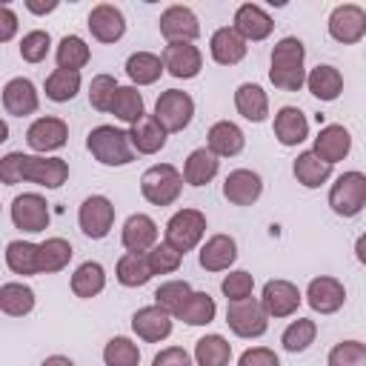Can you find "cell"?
<instances>
[{"instance_id":"49","label":"cell","mask_w":366,"mask_h":366,"mask_svg":"<svg viewBox=\"0 0 366 366\" xmlns=\"http://www.w3.org/2000/svg\"><path fill=\"white\" fill-rule=\"evenodd\" d=\"M220 292L229 303L232 300H246L254 292V274L246 272V269H229V274H223V280H220Z\"/></svg>"},{"instance_id":"14","label":"cell","mask_w":366,"mask_h":366,"mask_svg":"<svg viewBox=\"0 0 366 366\" xmlns=\"http://www.w3.org/2000/svg\"><path fill=\"white\" fill-rule=\"evenodd\" d=\"M303 297H306V303H309L312 312H317V315H335L346 303V286H343V280H337L332 274H317V277L309 280Z\"/></svg>"},{"instance_id":"56","label":"cell","mask_w":366,"mask_h":366,"mask_svg":"<svg viewBox=\"0 0 366 366\" xmlns=\"http://www.w3.org/2000/svg\"><path fill=\"white\" fill-rule=\"evenodd\" d=\"M23 6H26V9L31 11V14H37V17H43V14H51V11H54V9L60 6V3H57V0H49V3H37V0H26Z\"/></svg>"},{"instance_id":"17","label":"cell","mask_w":366,"mask_h":366,"mask_svg":"<svg viewBox=\"0 0 366 366\" xmlns=\"http://www.w3.org/2000/svg\"><path fill=\"white\" fill-rule=\"evenodd\" d=\"M86 26L97 43H117L126 34V14L114 3H97L92 6Z\"/></svg>"},{"instance_id":"30","label":"cell","mask_w":366,"mask_h":366,"mask_svg":"<svg viewBox=\"0 0 366 366\" xmlns=\"http://www.w3.org/2000/svg\"><path fill=\"white\" fill-rule=\"evenodd\" d=\"M166 140H169L166 129L152 114H143L134 126H129V143L137 154H157L166 146Z\"/></svg>"},{"instance_id":"27","label":"cell","mask_w":366,"mask_h":366,"mask_svg":"<svg viewBox=\"0 0 366 366\" xmlns=\"http://www.w3.org/2000/svg\"><path fill=\"white\" fill-rule=\"evenodd\" d=\"M243 146H246V134L232 120H217L206 132V149L214 157H237L243 152Z\"/></svg>"},{"instance_id":"41","label":"cell","mask_w":366,"mask_h":366,"mask_svg":"<svg viewBox=\"0 0 366 366\" xmlns=\"http://www.w3.org/2000/svg\"><path fill=\"white\" fill-rule=\"evenodd\" d=\"M54 60L57 69H69V71H80L89 60H92V49L80 34H66L60 37V43L54 46Z\"/></svg>"},{"instance_id":"19","label":"cell","mask_w":366,"mask_h":366,"mask_svg":"<svg viewBox=\"0 0 366 366\" xmlns=\"http://www.w3.org/2000/svg\"><path fill=\"white\" fill-rule=\"evenodd\" d=\"M263 194V177L254 169H232L223 180V197L232 206H254Z\"/></svg>"},{"instance_id":"9","label":"cell","mask_w":366,"mask_h":366,"mask_svg":"<svg viewBox=\"0 0 366 366\" xmlns=\"http://www.w3.org/2000/svg\"><path fill=\"white\" fill-rule=\"evenodd\" d=\"M9 214H11V223L14 229L26 232V234H37V232H46L49 229V220H51V212H49V203L40 192H23L11 200L9 206Z\"/></svg>"},{"instance_id":"28","label":"cell","mask_w":366,"mask_h":366,"mask_svg":"<svg viewBox=\"0 0 366 366\" xmlns=\"http://www.w3.org/2000/svg\"><path fill=\"white\" fill-rule=\"evenodd\" d=\"M217 172H220V157H214L206 146H200V149H192L186 154L180 177H183V183L200 189V186H209L217 177Z\"/></svg>"},{"instance_id":"6","label":"cell","mask_w":366,"mask_h":366,"mask_svg":"<svg viewBox=\"0 0 366 366\" xmlns=\"http://www.w3.org/2000/svg\"><path fill=\"white\" fill-rule=\"evenodd\" d=\"M152 117L166 129V134L183 132V129H189V123L194 117V97L189 92H183V89L160 92V97L154 100Z\"/></svg>"},{"instance_id":"43","label":"cell","mask_w":366,"mask_h":366,"mask_svg":"<svg viewBox=\"0 0 366 366\" xmlns=\"http://www.w3.org/2000/svg\"><path fill=\"white\" fill-rule=\"evenodd\" d=\"M40 246V274H54V272H63L74 254L71 243L66 237H46Z\"/></svg>"},{"instance_id":"55","label":"cell","mask_w":366,"mask_h":366,"mask_svg":"<svg viewBox=\"0 0 366 366\" xmlns=\"http://www.w3.org/2000/svg\"><path fill=\"white\" fill-rule=\"evenodd\" d=\"M17 29H20V23H17V14H14V9H11L9 3H0V43H9V40H14Z\"/></svg>"},{"instance_id":"10","label":"cell","mask_w":366,"mask_h":366,"mask_svg":"<svg viewBox=\"0 0 366 366\" xmlns=\"http://www.w3.org/2000/svg\"><path fill=\"white\" fill-rule=\"evenodd\" d=\"M260 306L266 312V317H292L300 303H303V292L292 283V280H283V277H274V280H266L263 289H260Z\"/></svg>"},{"instance_id":"22","label":"cell","mask_w":366,"mask_h":366,"mask_svg":"<svg viewBox=\"0 0 366 366\" xmlns=\"http://www.w3.org/2000/svg\"><path fill=\"white\" fill-rule=\"evenodd\" d=\"M0 100H3V109L9 114H14V117H29V114H34L40 109V92L29 77L6 80Z\"/></svg>"},{"instance_id":"21","label":"cell","mask_w":366,"mask_h":366,"mask_svg":"<svg viewBox=\"0 0 366 366\" xmlns=\"http://www.w3.org/2000/svg\"><path fill=\"white\" fill-rule=\"evenodd\" d=\"M237 260V240L232 234H212L197 249V263L206 272H229Z\"/></svg>"},{"instance_id":"13","label":"cell","mask_w":366,"mask_h":366,"mask_svg":"<svg viewBox=\"0 0 366 366\" xmlns=\"http://www.w3.org/2000/svg\"><path fill=\"white\" fill-rule=\"evenodd\" d=\"M69 180V163L54 154H26L23 160V183H34L40 189H60Z\"/></svg>"},{"instance_id":"23","label":"cell","mask_w":366,"mask_h":366,"mask_svg":"<svg viewBox=\"0 0 366 366\" xmlns=\"http://www.w3.org/2000/svg\"><path fill=\"white\" fill-rule=\"evenodd\" d=\"M157 237H160V229H157L154 217H149L146 212L129 214L126 223H123V229H120V243H123V249H126V252H137V254L149 252V249L157 243Z\"/></svg>"},{"instance_id":"34","label":"cell","mask_w":366,"mask_h":366,"mask_svg":"<svg viewBox=\"0 0 366 366\" xmlns=\"http://www.w3.org/2000/svg\"><path fill=\"white\" fill-rule=\"evenodd\" d=\"M34 289L23 280H9L0 286V312L9 317H26L34 312Z\"/></svg>"},{"instance_id":"25","label":"cell","mask_w":366,"mask_h":366,"mask_svg":"<svg viewBox=\"0 0 366 366\" xmlns=\"http://www.w3.org/2000/svg\"><path fill=\"white\" fill-rule=\"evenodd\" d=\"M272 132H274V137H277L280 146L295 149L303 140H309V120H306V114L297 106H280L274 112Z\"/></svg>"},{"instance_id":"59","label":"cell","mask_w":366,"mask_h":366,"mask_svg":"<svg viewBox=\"0 0 366 366\" xmlns=\"http://www.w3.org/2000/svg\"><path fill=\"white\" fill-rule=\"evenodd\" d=\"M355 252H357V260L363 263V260H366V254H363V237H357V246H355Z\"/></svg>"},{"instance_id":"47","label":"cell","mask_w":366,"mask_h":366,"mask_svg":"<svg viewBox=\"0 0 366 366\" xmlns=\"http://www.w3.org/2000/svg\"><path fill=\"white\" fill-rule=\"evenodd\" d=\"M189 295H192V283L189 280H163L154 289V306H160L163 312L174 315Z\"/></svg>"},{"instance_id":"2","label":"cell","mask_w":366,"mask_h":366,"mask_svg":"<svg viewBox=\"0 0 366 366\" xmlns=\"http://www.w3.org/2000/svg\"><path fill=\"white\" fill-rule=\"evenodd\" d=\"M86 149L100 166H109V169H120V166H129L134 160V149L129 143V132L117 129L112 123L94 126L86 134Z\"/></svg>"},{"instance_id":"12","label":"cell","mask_w":366,"mask_h":366,"mask_svg":"<svg viewBox=\"0 0 366 366\" xmlns=\"http://www.w3.org/2000/svg\"><path fill=\"white\" fill-rule=\"evenodd\" d=\"M77 226L86 237L103 240L114 226V203L106 194H89L77 209Z\"/></svg>"},{"instance_id":"1","label":"cell","mask_w":366,"mask_h":366,"mask_svg":"<svg viewBox=\"0 0 366 366\" xmlns=\"http://www.w3.org/2000/svg\"><path fill=\"white\" fill-rule=\"evenodd\" d=\"M269 80L280 92H300L306 83V46L300 37L286 34L272 46Z\"/></svg>"},{"instance_id":"42","label":"cell","mask_w":366,"mask_h":366,"mask_svg":"<svg viewBox=\"0 0 366 366\" xmlns=\"http://www.w3.org/2000/svg\"><path fill=\"white\" fill-rule=\"evenodd\" d=\"M80 86H83V77H80V71L54 69V71L46 77V83H43V92H46V97H49L51 103H69V100H74V97H77Z\"/></svg>"},{"instance_id":"44","label":"cell","mask_w":366,"mask_h":366,"mask_svg":"<svg viewBox=\"0 0 366 366\" xmlns=\"http://www.w3.org/2000/svg\"><path fill=\"white\" fill-rule=\"evenodd\" d=\"M315 337H317V323H315L312 317H297V320H292V323L283 329L280 343H283L286 352L300 355V352H306V349L315 343Z\"/></svg>"},{"instance_id":"52","label":"cell","mask_w":366,"mask_h":366,"mask_svg":"<svg viewBox=\"0 0 366 366\" xmlns=\"http://www.w3.org/2000/svg\"><path fill=\"white\" fill-rule=\"evenodd\" d=\"M23 160H26L23 152H9V154L0 157V183L3 186L23 183Z\"/></svg>"},{"instance_id":"53","label":"cell","mask_w":366,"mask_h":366,"mask_svg":"<svg viewBox=\"0 0 366 366\" xmlns=\"http://www.w3.org/2000/svg\"><path fill=\"white\" fill-rule=\"evenodd\" d=\"M237 366H280V357L269 346H249L237 357Z\"/></svg>"},{"instance_id":"32","label":"cell","mask_w":366,"mask_h":366,"mask_svg":"<svg viewBox=\"0 0 366 366\" xmlns=\"http://www.w3.org/2000/svg\"><path fill=\"white\" fill-rule=\"evenodd\" d=\"M69 286H71V295L80 297V300L97 297V295L106 289V269H103V263H97V260H83V263L71 272Z\"/></svg>"},{"instance_id":"46","label":"cell","mask_w":366,"mask_h":366,"mask_svg":"<svg viewBox=\"0 0 366 366\" xmlns=\"http://www.w3.org/2000/svg\"><path fill=\"white\" fill-rule=\"evenodd\" d=\"M146 260H149V269L152 274H174L180 266H183V254L177 249H172L169 243L157 240L149 252H146Z\"/></svg>"},{"instance_id":"39","label":"cell","mask_w":366,"mask_h":366,"mask_svg":"<svg viewBox=\"0 0 366 366\" xmlns=\"http://www.w3.org/2000/svg\"><path fill=\"white\" fill-rule=\"evenodd\" d=\"M109 114H114V120H120V123L134 126L146 114V103H143L140 89L137 86H117L112 106H109Z\"/></svg>"},{"instance_id":"48","label":"cell","mask_w":366,"mask_h":366,"mask_svg":"<svg viewBox=\"0 0 366 366\" xmlns=\"http://www.w3.org/2000/svg\"><path fill=\"white\" fill-rule=\"evenodd\" d=\"M326 366H366V343L363 340H340L329 349Z\"/></svg>"},{"instance_id":"5","label":"cell","mask_w":366,"mask_h":366,"mask_svg":"<svg viewBox=\"0 0 366 366\" xmlns=\"http://www.w3.org/2000/svg\"><path fill=\"white\" fill-rule=\"evenodd\" d=\"M366 206V174L357 169H349L335 177L329 186V209L337 217H357Z\"/></svg>"},{"instance_id":"54","label":"cell","mask_w":366,"mask_h":366,"mask_svg":"<svg viewBox=\"0 0 366 366\" xmlns=\"http://www.w3.org/2000/svg\"><path fill=\"white\" fill-rule=\"evenodd\" d=\"M152 366H194V360L183 346H166L152 357Z\"/></svg>"},{"instance_id":"26","label":"cell","mask_w":366,"mask_h":366,"mask_svg":"<svg viewBox=\"0 0 366 366\" xmlns=\"http://www.w3.org/2000/svg\"><path fill=\"white\" fill-rule=\"evenodd\" d=\"M246 51H249V43L232 26H220L209 37V54L217 66H237L246 57Z\"/></svg>"},{"instance_id":"38","label":"cell","mask_w":366,"mask_h":366,"mask_svg":"<svg viewBox=\"0 0 366 366\" xmlns=\"http://www.w3.org/2000/svg\"><path fill=\"white\" fill-rule=\"evenodd\" d=\"M192 360H194V366H229L232 363V343L223 335L209 332L194 343Z\"/></svg>"},{"instance_id":"33","label":"cell","mask_w":366,"mask_h":366,"mask_svg":"<svg viewBox=\"0 0 366 366\" xmlns=\"http://www.w3.org/2000/svg\"><path fill=\"white\" fill-rule=\"evenodd\" d=\"M174 320L186 323V326H209L217 317V303L209 292H194L180 303V309L172 315Z\"/></svg>"},{"instance_id":"57","label":"cell","mask_w":366,"mask_h":366,"mask_svg":"<svg viewBox=\"0 0 366 366\" xmlns=\"http://www.w3.org/2000/svg\"><path fill=\"white\" fill-rule=\"evenodd\" d=\"M40 366H77V363L71 357H66V355H49V357H43Z\"/></svg>"},{"instance_id":"15","label":"cell","mask_w":366,"mask_h":366,"mask_svg":"<svg viewBox=\"0 0 366 366\" xmlns=\"http://www.w3.org/2000/svg\"><path fill=\"white\" fill-rule=\"evenodd\" d=\"M166 43H194L200 37V20L189 6H169L157 20Z\"/></svg>"},{"instance_id":"50","label":"cell","mask_w":366,"mask_h":366,"mask_svg":"<svg viewBox=\"0 0 366 366\" xmlns=\"http://www.w3.org/2000/svg\"><path fill=\"white\" fill-rule=\"evenodd\" d=\"M51 51V34L43 29H31L20 37V57L26 63H43Z\"/></svg>"},{"instance_id":"29","label":"cell","mask_w":366,"mask_h":366,"mask_svg":"<svg viewBox=\"0 0 366 366\" xmlns=\"http://www.w3.org/2000/svg\"><path fill=\"white\" fill-rule=\"evenodd\" d=\"M303 86L320 103H332V100H337L343 94V74H340V69H335L329 63H320V66L306 71V83Z\"/></svg>"},{"instance_id":"51","label":"cell","mask_w":366,"mask_h":366,"mask_svg":"<svg viewBox=\"0 0 366 366\" xmlns=\"http://www.w3.org/2000/svg\"><path fill=\"white\" fill-rule=\"evenodd\" d=\"M117 86H120V83H117L112 74H94L92 83H89V103H92V109H97V112H109Z\"/></svg>"},{"instance_id":"4","label":"cell","mask_w":366,"mask_h":366,"mask_svg":"<svg viewBox=\"0 0 366 366\" xmlns=\"http://www.w3.org/2000/svg\"><path fill=\"white\" fill-rule=\"evenodd\" d=\"M183 192V177L172 163H154L140 174V194L152 206H172Z\"/></svg>"},{"instance_id":"16","label":"cell","mask_w":366,"mask_h":366,"mask_svg":"<svg viewBox=\"0 0 366 366\" xmlns=\"http://www.w3.org/2000/svg\"><path fill=\"white\" fill-rule=\"evenodd\" d=\"M232 29L246 40V43H260L266 40L272 31H274V20L272 14L257 6V3H240L234 9V20H232Z\"/></svg>"},{"instance_id":"24","label":"cell","mask_w":366,"mask_h":366,"mask_svg":"<svg viewBox=\"0 0 366 366\" xmlns=\"http://www.w3.org/2000/svg\"><path fill=\"white\" fill-rule=\"evenodd\" d=\"M312 152H315L323 163H329V166L346 160L349 152H352V134H349V129H346L343 123H329V126H323V129L317 132V137H315Z\"/></svg>"},{"instance_id":"35","label":"cell","mask_w":366,"mask_h":366,"mask_svg":"<svg viewBox=\"0 0 366 366\" xmlns=\"http://www.w3.org/2000/svg\"><path fill=\"white\" fill-rule=\"evenodd\" d=\"M292 174H295V180H297L303 189H320V186L329 183V177H332V166L323 163V160L309 149V152H300V154L295 157V163H292Z\"/></svg>"},{"instance_id":"7","label":"cell","mask_w":366,"mask_h":366,"mask_svg":"<svg viewBox=\"0 0 366 366\" xmlns=\"http://www.w3.org/2000/svg\"><path fill=\"white\" fill-rule=\"evenodd\" d=\"M226 326L232 329V335H237L243 340H254V337L266 335L269 317L257 297H246V300L226 303Z\"/></svg>"},{"instance_id":"58","label":"cell","mask_w":366,"mask_h":366,"mask_svg":"<svg viewBox=\"0 0 366 366\" xmlns=\"http://www.w3.org/2000/svg\"><path fill=\"white\" fill-rule=\"evenodd\" d=\"M9 140V123L0 117V143H6Z\"/></svg>"},{"instance_id":"11","label":"cell","mask_w":366,"mask_h":366,"mask_svg":"<svg viewBox=\"0 0 366 366\" xmlns=\"http://www.w3.org/2000/svg\"><path fill=\"white\" fill-rule=\"evenodd\" d=\"M26 143L34 154H51L69 143V123L54 114L34 117L31 126L26 129Z\"/></svg>"},{"instance_id":"36","label":"cell","mask_w":366,"mask_h":366,"mask_svg":"<svg viewBox=\"0 0 366 366\" xmlns=\"http://www.w3.org/2000/svg\"><path fill=\"white\" fill-rule=\"evenodd\" d=\"M6 266L20 274V277H31L40 274V246L31 240H9L6 243Z\"/></svg>"},{"instance_id":"31","label":"cell","mask_w":366,"mask_h":366,"mask_svg":"<svg viewBox=\"0 0 366 366\" xmlns=\"http://www.w3.org/2000/svg\"><path fill=\"white\" fill-rule=\"evenodd\" d=\"M234 109L249 123H263L269 117V94L257 83H240L234 89Z\"/></svg>"},{"instance_id":"18","label":"cell","mask_w":366,"mask_h":366,"mask_svg":"<svg viewBox=\"0 0 366 366\" xmlns=\"http://www.w3.org/2000/svg\"><path fill=\"white\" fill-rule=\"evenodd\" d=\"M160 60H163V71H169L177 80H192L203 69V54L194 43H166Z\"/></svg>"},{"instance_id":"20","label":"cell","mask_w":366,"mask_h":366,"mask_svg":"<svg viewBox=\"0 0 366 366\" xmlns=\"http://www.w3.org/2000/svg\"><path fill=\"white\" fill-rule=\"evenodd\" d=\"M174 329V317L160 306H140L132 315V332L146 343H163Z\"/></svg>"},{"instance_id":"40","label":"cell","mask_w":366,"mask_h":366,"mask_svg":"<svg viewBox=\"0 0 366 366\" xmlns=\"http://www.w3.org/2000/svg\"><path fill=\"white\" fill-rule=\"evenodd\" d=\"M114 277H117V283L126 286V289H140V286H146V283L154 277L152 269H149L146 252H143V254H137V252L120 254V260H117V266H114Z\"/></svg>"},{"instance_id":"3","label":"cell","mask_w":366,"mask_h":366,"mask_svg":"<svg viewBox=\"0 0 366 366\" xmlns=\"http://www.w3.org/2000/svg\"><path fill=\"white\" fill-rule=\"evenodd\" d=\"M206 214L200 209H177L169 220H166V229H163V243H169L172 249H177L180 254L197 249L206 237Z\"/></svg>"},{"instance_id":"8","label":"cell","mask_w":366,"mask_h":366,"mask_svg":"<svg viewBox=\"0 0 366 366\" xmlns=\"http://www.w3.org/2000/svg\"><path fill=\"white\" fill-rule=\"evenodd\" d=\"M326 29H329V37L335 43H343V46H355L366 37V9L357 6V3H340L329 11V20H326Z\"/></svg>"},{"instance_id":"45","label":"cell","mask_w":366,"mask_h":366,"mask_svg":"<svg viewBox=\"0 0 366 366\" xmlns=\"http://www.w3.org/2000/svg\"><path fill=\"white\" fill-rule=\"evenodd\" d=\"M103 363L106 366H140V346L126 335H114L103 346Z\"/></svg>"},{"instance_id":"37","label":"cell","mask_w":366,"mask_h":366,"mask_svg":"<svg viewBox=\"0 0 366 366\" xmlns=\"http://www.w3.org/2000/svg\"><path fill=\"white\" fill-rule=\"evenodd\" d=\"M126 74H129V80H132V86H152V83H157L160 80V74H163V60H160V54H154V51H132L129 57H126Z\"/></svg>"}]
</instances>
